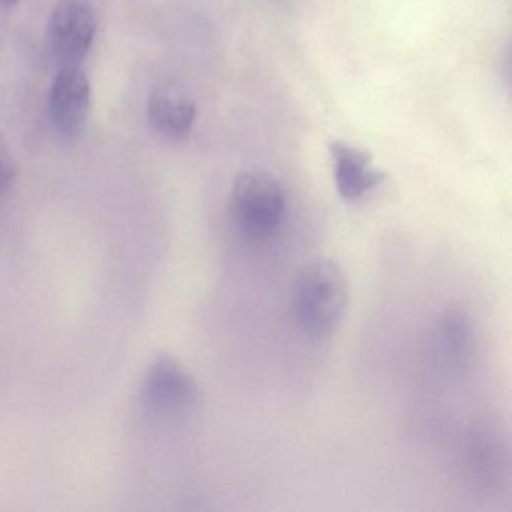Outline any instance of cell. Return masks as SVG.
<instances>
[{
    "label": "cell",
    "instance_id": "3",
    "mask_svg": "<svg viewBox=\"0 0 512 512\" xmlns=\"http://www.w3.org/2000/svg\"><path fill=\"white\" fill-rule=\"evenodd\" d=\"M199 386L194 377L170 356H158L146 371L142 403L158 416H184L199 403Z\"/></svg>",
    "mask_w": 512,
    "mask_h": 512
},
{
    "label": "cell",
    "instance_id": "10",
    "mask_svg": "<svg viewBox=\"0 0 512 512\" xmlns=\"http://www.w3.org/2000/svg\"><path fill=\"white\" fill-rule=\"evenodd\" d=\"M17 176L16 161L11 154L7 140L0 133V193L7 190Z\"/></svg>",
    "mask_w": 512,
    "mask_h": 512
},
{
    "label": "cell",
    "instance_id": "9",
    "mask_svg": "<svg viewBox=\"0 0 512 512\" xmlns=\"http://www.w3.org/2000/svg\"><path fill=\"white\" fill-rule=\"evenodd\" d=\"M505 449L493 431H475L467 440L466 466L470 478L482 487H493L503 476Z\"/></svg>",
    "mask_w": 512,
    "mask_h": 512
},
{
    "label": "cell",
    "instance_id": "2",
    "mask_svg": "<svg viewBox=\"0 0 512 512\" xmlns=\"http://www.w3.org/2000/svg\"><path fill=\"white\" fill-rule=\"evenodd\" d=\"M229 211L245 238L266 241L280 232L286 220V190L272 173L247 170L233 182Z\"/></svg>",
    "mask_w": 512,
    "mask_h": 512
},
{
    "label": "cell",
    "instance_id": "5",
    "mask_svg": "<svg viewBox=\"0 0 512 512\" xmlns=\"http://www.w3.org/2000/svg\"><path fill=\"white\" fill-rule=\"evenodd\" d=\"M91 104V83L77 65L62 68L50 91L49 112L53 125L64 134L82 130Z\"/></svg>",
    "mask_w": 512,
    "mask_h": 512
},
{
    "label": "cell",
    "instance_id": "6",
    "mask_svg": "<svg viewBox=\"0 0 512 512\" xmlns=\"http://www.w3.org/2000/svg\"><path fill=\"white\" fill-rule=\"evenodd\" d=\"M197 107L191 95L175 83L157 86L148 101V121L166 139H187L196 121Z\"/></svg>",
    "mask_w": 512,
    "mask_h": 512
},
{
    "label": "cell",
    "instance_id": "4",
    "mask_svg": "<svg viewBox=\"0 0 512 512\" xmlns=\"http://www.w3.org/2000/svg\"><path fill=\"white\" fill-rule=\"evenodd\" d=\"M95 16L85 0H62L49 22V47L64 67L77 65L94 43Z\"/></svg>",
    "mask_w": 512,
    "mask_h": 512
},
{
    "label": "cell",
    "instance_id": "7",
    "mask_svg": "<svg viewBox=\"0 0 512 512\" xmlns=\"http://www.w3.org/2000/svg\"><path fill=\"white\" fill-rule=\"evenodd\" d=\"M335 187L341 199L356 202L382 184L386 175L371 166L370 155L340 140L329 143Z\"/></svg>",
    "mask_w": 512,
    "mask_h": 512
},
{
    "label": "cell",
    "instance_id": "1",
    "mask_svg": "<svg viewBox=\"0 0 512 512\" xmlns=\"http://www.w3.org/2000/svg\"><path fill=\"white\" fill-rule=\"evenodd\" d=\"M349 305L346 274L331 259H316L299 269L293 283L296 325L310 340H325L340 326Z\"/></svg>",
    "mask_w": 512,
    "mask_h": 512
},
{
    "label": "cell",
    "instance_id": "11",
    "mask_svg": "<svg viewBox=\"0 0 512 512\" xmlns=\"http://www.w3.org/2000/svg\"><path fill=\"white\" fill-rule=\"evenodd\" d=\"M19 0H0V4L5 5V7H11V5H16Z\"/></svg>",
    "mask_w": 512,
    "mask_h": 512
},
{
    "label": "cell",
    "instance_id": "8",
    "mask_svg": "<svg viewBox=\"0 0 512 512\" xmlns=\"http://www.w3.org/2000/svg\"><path fill=\"white\" fill-rule=\"evenodd\" d=\"M437 356L446 367L461 371L472 362L476 350V331L466 311L451 308L437 320L434 328Z\"/></svg>",
    "mask_w": 512,
    "mask_h": 512
}]
</instances>
